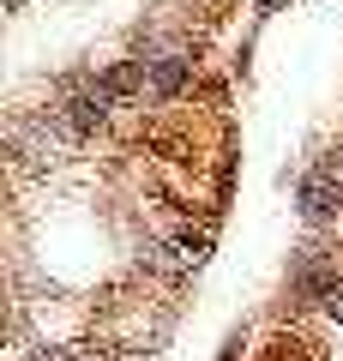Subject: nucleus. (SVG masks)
Here are the masks:
<instances>
[{
  "label": "nucleus",
  "mask_w": 343,
  "mask_h": 361,
  "mask_svg": "<svg viewBox=\"0 0 343 361\" xmlns=\"http://www.w3.org/2000/svg\"><path fill=\"white\" fill-rule=\"evenodd\" d=\"M301 211H307L313 223H325L331 211H337V187H331L325 175H307V180H301Z\"/></svg>",
  "instance_id": "f257e3e1"
},
{
  "label": "nucleus",
  "mask_w": 343,
  "mask_h": 361,
  "mask_svg": "<svg viewBox=\"0 0 343 361\" xmlns=\"http://www.w3.org/2000/svg\"><path fill=\"white\" fill-rule=\"evenodd\" d=\"M259 6H271V0H259Z\"/></svg>",
  "instance_id": "f03ea898"
}]
</instances>
